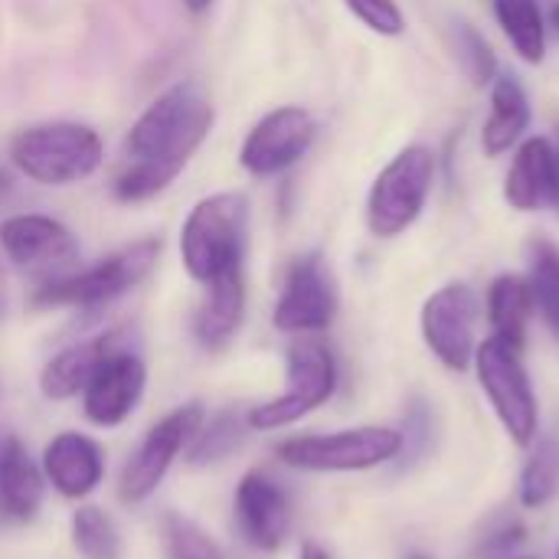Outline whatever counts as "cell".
<instances>
[{"instance_id":"74e56055","label":"cell","mask_w":559,"mask_h":559,"mask_svg":"<svg viewBox=\"0 0 559 559\" xmlns=\"http://www.w3.org/2000/svg\"><path fill=\"white\" fill-rule=\"evenodd\" d=\"M406 559H429V557H406Z\"/></svg>"},{"instance_id":"52a82bcc","label":"cell","mask_w":559,"mask_h":559,"mask_svg":"<svg viewBox=\"0 0 559 559\" xmlns=\"http://www.w3.org/2000/svg\"><path fill=\"white\" fill-rule=\"evenodd\" d=\"M521 354L524 350L504 344L501 337H488L478 344L472 367L478 373V383L498 423L511 436V442L521 449H531L540 429V406H537V393H534V383Z\"/></svg>"},{"instance_id":"d590c367","label":"cell","mask_w":559,"mask_h":559,"mask_svg":"<svg viewBox=\"0 0 559 559\" xmlns=\"http://www.w3.org/2000/svg\"><path fill=\"white\" fill-rule=\"evenodd\" d=\"M547 26H554L557 29V36H559V0L550 7V13H547Z\"/></svg>"},{"instance_id":"3957f363","label":"cell","mask_w":559,"mask_h":559,"mask_svg":"<svg viewBox=\"0 0 559 559\" xmlns=\"http://www.w3.org/2000/svg\"><path fill=\"white\" fill-rule=\"evenodd\" d=\"M7 157L29 183L62 190L85 183L102 170L105 141L85 121H39L10 138Z\"/></svg>"},{"instance_id":"603a6c76","label":"cell","mask_w":559,"mask_h":559,"mask_svg":"<svg viewBox=\"0 0 559 559\" xmlns=\"http://www.w3.org/2000/svg\"><path fill=\"white\" fill-rule=\"evenodd\" d=\"M491 10L518 59H524L527 66H540L547 59L550 33L540 0H491Z\"/></svg>"},{"instance_id":"f1b7e54d","label":"cell","mask_w":559,"mask_h":559,"mask_svg":"<svg viewBox=\"0 0 559 559\" xmlns=\"http://www.w3.org/2000/svg\"><path fill=\"white\" fill-rule=\"evenodd\" d=\"M164 540H167L170 559H226L223 550L193 521H187L180 514L164 518Z\"/></svg>"},{"instance_id":"f35d334b","label":"cell","mask_w":559,"mask_h":559,"mask_svg":"<svg viewBox=\"0 0 559 559\" xmlns=\"http://www.w3.org/2000/svg\"><path fill=\"white\" fill-rule=\"evenodd\" d=\"M0 524H3V511H0Z\"/></svg>"},{"instance_id":"ba28073f","label":"cell","mask_w":559,"mask_h":559,"mask_svg":"<svg viewBox=\"0 0 559 559\" xmlns=\"http://www.w3.org/2000/svg\"><path fill=\"white\" fill-rule=\"evenodd\" d=\"M403 452V432L390 426H357L324 436H295L275 445V455L298 472H370Z\"/></svg>"},{"instance_id":"f546056e","label":"cell","mask_w":559,"mask_h":559,"mask_svg":"<svg viewBox=\"0 0 559 559\" xmlns=\"http://www.w3.org/2000/svg\"><path fill=\"white\" fill-rule=\"evenodd\" d=\"M344 7L377 36H403L406 13L396 0H344Z\"/></svg>"},{"instance_id":"e575fe53","label":"cell","mask_w":559,"mask_h":559,"mask_svg":"<svg viewBox=\"0 0 559 559\" xmlns=\"http://www.w3.org/2000/svg\"><path fill=\"white\" fill-rule=\"evenodd\" d=\"M10 190H13V183H10V177H7V170L0 167V203L10 197Z\"/></svg>"},{"instance_id":"8fae6325","label":"cell","mask_w":559,"mask_h":559,"mask_svg":"<svg viewBox=\"0 0 559 559\" xmlns=\"http://www.w3.org/2000/svg\"><path fill=\"white\" fill-rule=\"evenodd\" d=\"M478 318L481 305L472 285L465 282H449L436 288L419 311V331L429 347V354L445 367V370H468L475 364L478 350Z\"/></svg>"},{"instance_id":"9c48e42d","label":"cell","mask_w":559,"mask_h":559,"mask_svg":"<svg viewBox=\"0 0 559 559\" xmlns=\"http://www.w3.org/2000/svg\"><path fill=\"white\" fill-rule=\"evenodd\" d=\"M318 141V118L305 105L265 111L239 144V167L255 180H272L298 167Z\"/></svg>"},{"instance_id":"83f0119b","label":"cell","mask_w":559,"mask_h":559,"mask_svg":"<svg viewBox=\"0 0 559 559\" xmlns=\"http://www.w3.org/2000/svg\"><path fill=\"white\" fill-rule=\"evenodd\" d=\"M455 56L465 72V79L475 88H488L498 79V56L488 43V36L475 23H455Z\"/></svg>"},{"instance_id":"7a4b0ae2","label":"cell","mask_w":559,"mask_h":559,"mask_svg":"<svg viewBox=\"0 0 559 559\" xmlns=\"http://www.w3.org/2000/svg\"><path fill=\"white\" fill-rule=\"evenodd\" d=\"M252 203L242 190H219L197 200L180 226V265L197 282L206 285L223 272L242 269L249 252Z\"/></svg>"},{"instance_id":"60d3db41","label":"cell","mask_w":559,"mask_h":559,"mask_svg":"<svg viewBox=\"0 0 559 559\" xmlns=\"http://www.w3.org/2000/svg\"><path fill=\"white\" fill-rule=\"evenodd\" d=\"M557 559H559V550H557Z\"/></svg>"},{"instance_id":"484cf974","label":"cell","mask_w":559,"mask_h":559,"mask_svg":"<svg viewBox=\"0 0 559 559\" xmlns=\"http://www.w3.org/2000/svg\"><path fill=\"white\" fill-rule=\"evenodd\" d=\"M246 429H249L246 416H236L229 409L226 413H216L210 423L203 419L200 432L190 442V465L203 468V465H216V462L229 459L242 445Z\"/></svg>"},{"instance_id":"4dcf8cb0","label":"cell","mask_w":559,"mask_h":559,"mask_svg":"<svg viewBox=\"0 0 559 559\" xmlns=\"http://www.w3.org/2000/svg\"><path fill=\"white\" fill-rule=\"evenodd\" d=\"M403 432V459L416 462L429 452L432 445V432H436V423H432V406L426 400H413L409 409H406V426L400 429Z\"/></svg>"},{"instance_id":"7402d4cb","label":"cell","mask_w":559,"mask_h":559,"mask_svg":"<svg viewBox=\"0 0 559 559\" xmlns=\"http://www.w3.org/2000/svg\"><path fill=\"white\" fill-rule=\"evenodd\" d=\"M485 311H488V324H491V337H501L504 344L524 350L527 344V331H531V321H534V292L527 285V275H498L491 285H488V295H485Z\"/></svg>"},{"instance_id":"277c9868","label":"cell","mask_w":559,"mask_h":559,"mask_svg":"<svg viewBox=\"0 0 559 559\" xmlns=\"http://www.w3.org/2000/svg\"><path fill=\"white\" fill-rule=\"evenodd\" d=\"M164 242L157 236L134 239L102 259H95L85 269L46 278L33 292V308H79V311H98L128 292H134L160 262Z\"/></svg>"},{"instance_id":"8d00e7d4","label":"cell","mask_w":559,"mask_h":559,"mask_svg":"<svg viewBox=\"0 0 559 559\" xmlns=\"http://www.w3.org/2000/svg\"><path fill=\"white\" fill-rule=\"evenodd\" d=\"M0 298H3V275H0Z\"/></svg>"},{"instance_id":"d6986e66","label":"cell","mask_w":559,"mask_h":559,"mask_svg":"<svg viewBox=\"0 0 559 559\" xmlns=\"http://www.w3.org/2000/svg\"><path fill=\"white\" fill-rule=\"evenodd\" d=\"M534 108L524 82L514 72H498L488 85V118L481 124V151L488 157L511 154L531 131Z\"/></svg>"},{"instance_id":"5bb4252c","label":"cell","mask_w":559,"mask_h":559,"mask_svg":"<svg viewBox=\"0 0 559 559\" xmlns=\"http://www.w3.org/2000/svg\"><path fill=\"white\" fill-rule=\"evenodd\" d=\"M144 386H147V367H144V360L131 347L115 350L98 367V373L88 380V386L82 390L85 419L92 426H102V429L121 426L134 413V406L141 403Z\"/></svg>"},{"instance_id":"e0dca14e","label":"cell","mask_w":559,"mask_h":559,"mask_svg":"<svg viewBox=\"0 0 559 559\" xmlns=\"http://www.w3.org/2000/svg\"><path fill=\"white\" fill-rule=\"evenodd\" d=\"M128 347V331L124 328H111V331H102L95 337H85L79 344H69L66 350H59L39 373V390L46 400H72L79 396L88 380L98 373V367L115 354Z\"/></svg>"},{"instance_id":"d6a6232c","label":"cell","mask_w":559,"mask_h":559,"mask_svg":"<svg viewBox=\"0 0 559 559\" xmlns=\"http://www.w3.org/2000/svg\"><path fill=\"white\" fill-rule=\"evenodd\" d=\"M180 3H183V10H187V13L203 16V13H210V10H213V3H216V0H180Z\"/></svg>"},{"instance_id":"cb8c5ba5","label":"cell","mask_w":559,"mask_h":559,"mask_svg":"<svg viewBox=\"0 0 559 559\" xmlns=\"http://www.w3.org/2000/svg\"><path fill=\"white\" fill-rule=\"evenodd\" d=\"M527 285L534 292L537 311L559 331V246L550 239H534L527 249Z\"/></svg>"},{"instance_id":"ab89813d","label":"cell","mask_w":559,"mask_h":559,"mask_svg":"<svg viewBox=\"0 0 559 559\" xmlns=\"http://www.w3.org/2000/svg\"><path fill=\"white\" fill-rule=\"evenodd\" d=\"M511 559H531V557H511Z\"/></svg>"},{"instance_id":"d4e9b609","label":"cell","mask_w":559,"mask_h":559,"mask_svg":"<svg viewBox=\"0 0 559 559\" xmlns=\"http://www.w3.org/2000/svg\"><path fill=\"white\" fill-rule=\"evenodd\" d=\"M521 504L527 511L547 508L559 491V445L554 439H540L521 468Z\"/></svg>"},{"instance_id":"9a60e30c","label":"cell","mask_w":559,"mask_h":559,"mask_svg":"<svg viewBox=\"0 0 559 559\" xmlns=\"http://www.w3.org/2000/svg\"><path fill=\"white\" fill-rule=\"evenodd\" d=\"M233 514L242 540L262 554H272L285 544L292 527V504L278 481H272L265 472H249L236 485L233 495Z\"/></svg>"},{"instance_id":"44dd1931","label":"cell","mask_w":559,"mask_h":559,"mask_svg":"<svg viewBox=\"0 0 559 559\" xmlns=\"http://www.w3.org/2000/svg\"><path fill=\"white\" fill-rule=\"evenodd\" d=\"M43 504V472L20 439L0 442V511L3 521H29Z\"/></svg>"},{"instance_id":"836d02e7","label":"cell","mask_w":559,"mask_h":559,"mask_svg":"<svg viewBox=\"0 0 559 559\" xmlns=\"http://www.w3.org/2000/svg\"><path fill=\"white\" fill-rule=\"evenodd\" d=\"M298 559H331V557H328V550H321L318 544H305V547H301V557Z\"/></svg>"},{"instance_id":"1f68e13d","label":"cell","mask_w":559,"mask_h":559,"mask_svg":"<svg viewBox=\"0 0 559 559\" xmlns=\"http://www.w3.org/2000/svg\"><path fill=\"white\" fill-rule=\"evenodd\" d=\"M524 527L521 524H501L491 537H485L481 544V557L485 559H511L514 550L524 544Z\"/></svg>"},{"instance_id":"7c38bea8","label":"cell","mask_w":559,"mask_h":559,"mask_svg":"<svg viewBox=\"0 0 559 559\" xmlns=\"http://www.w3.org/2000/svg\"><path fill=\"white\" fill-rule=\"evenodd\" d=\"M203 419H206L203 406L200 403H187V406H177L174 413H167L157 426H151V432L141 439V445L131 452V459L121 468L118 495H121L124 504H141V501H147L157 491V485L170 472L174 459L200 432Z\"/></svg>"},{"instance_id":"2e32d148","label":"cell","mask_w":559,"mask_h":559,"mask_svg":"<svg viewBox=\"0 0 559 559\" xmlns=\"http://www.w3.org/2000/svg\"><path fill=\"white\" fill-rule=\"evenodd\" d=\"M501 197L518 213H540L559 206V151L547 134H527L511 151Z\"/></svg>"},{"instance_id":"ac0fdd59","label":"cell","mask_w":559,"mask_h":559,"mask_svg":"<svg viewBox=\"0 0 559 559\" xmlns=\"http://www.w3.org/2000/svg\"><path fill=\"white\" fill-rule=\"evenodd\" d=\"M249 288H246V265L223 272L219 278L203 285V301L193 318V334L206 350H223L236 341L246 321Z\"/></svg>"},{"instance_id":"ffe728a7","label":"cell","mask_w":559,"mask_h":559,"mask_svg":"<svg viewBox=\"0 0 559 559\" xmlns=\"http://www.w3.org/2000/svg\"><path fill=\"white\" fill-rule=\"evenodd\" d=\"M43 475L62 498L79 501L102 485L105 455L98 442H92L88 436L62 432L43 452Z\"/></svg>"},{"instance_id":"4316f807","label":"cell","mask_w":559,"mask_h":559,"mask_svg":"<svg viewBox=\"0 0 559 559\" xmlns=\"http://www.w3.org/2000/svg\"><path fill=\"white\" fill-rule=\"evenodd\" d=\"M69 531H72V547L82 559L121 557V534L102 508H79L72 514Z\"/></svg>"},{"instance_id":"8992f818","label":"cell","mask_w":559,"mask_h":559,"mask_svg":"<svg viewBox=\"0 0 559 559\" xmlns=\"http://www.w3.org/2000/svg\"><path fill=\"white\" fill-rule=\"evenodd\" d=\"M334 390H337V360H334L331 347L314 337H301L288 347L285 390L275 400L252 406L246 423L255 432L295 426L308 413L321 409L334 396Z\"/></svg>"},{"instance_id":"30bf717a","label":"cell","mask_w":559,"mask_h":559,"mask_svg":"<svg viewBox=\"0 0 559 559\" xmlns=\"http://www.w3.org/2000/svg\"><path fill=\"white\" fill-rule=\"evenodd\" d=\"M337 308H341V295L331 265L324 262L321 252H305L285 272L278 301L272 308V324L282 334L311 337L334 324Z\"/></svg>"},{"instance_id":"5b68a950","label":"cell","mask_w":559,"mask_h":559,"mask_svg":"<svg viewBox=\"0 0 559 559\" xmlns=\"http://www.w3.org/2000/svg\"><path fill=\"white\" fill-rule=\"evenodd\" d=\"M436 151L426 144H406L380 167L367 193L370 236L396 239L419 223L436 187Z\"/></svg>"},{"instance_id":"4fadbf2b","label":"cell","mask_w":559,"mask_h":559,"mask_svg":"<svg viewBox=\"0 0 559 559\" xmlns=\"http://www.w3.org/2000/svg\"><path fill=\"white\" fill-rule=\"evenodd\" d=\"M0 249L20 272H36L46 278L72 272L82 255L79 236L56 216L46 213H13L0 223Z\"/></svg>"},{"instance_id":"6da1fadb","label":"cell","mask_w":559,"mask_h":559,"mask_svg":"<svg viewBox=\"0 0 559 559\" xmlns=\"http://www.w3.org/2000/svg\"><path fill=\"white\" fill-rule=\"evenodd\" d=\"M216 124V105L197 79L164 88L128 128L124 167L111 183L118 203L138 206L174 187Z\"/></svg>"}]
</instances>
